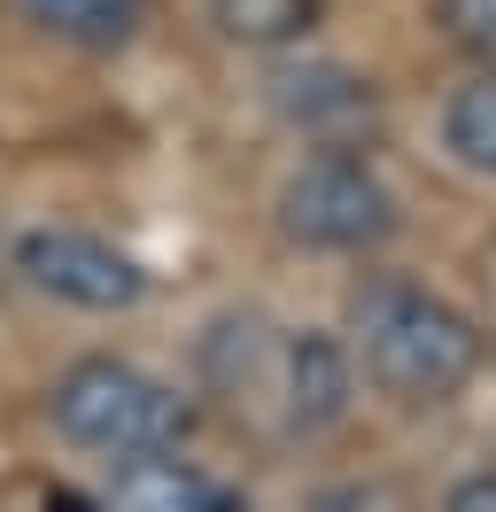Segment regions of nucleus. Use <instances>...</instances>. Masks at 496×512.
Here are the masks:
<instances>
[{"label": "nucleus", "mask_w": 496, "mask_h": 512, "mask_svg": "<svg viewBox=\"0 0 496 512\" xmlns=\"http://www.w3.org/2000/svg\"><path fill=\"white\" fill-rule=\"evenodd\" d=\"M349 357L396 404H450L481 373V326L450 295L396 280V272H372L349 288Z\"/></svg>", "instance_id": "obj_1"}, {"label": "nucleus", "mask_w": 496, "mask_h": 512, "mask_svg": "<svg viewBox=\"0 0 496 512\" xmlns=\"http://www.w3.org/2000/svg\"><path fill=\"white\" fill-rule=\"evenodd\" d=\"M47 412H55L62 443L93 450L109 466L140 458V450H179L194 435V404L171 381L124 365V357H78V365H62Z\"/></svg>", "instance_id": "obj_2"}, {"label": "nucleus", "mask_w": 496, "mask_h": 512, "mask_svg": "<svg viewBox=\"0 0 496 512\" xmlns=\"http://www.w3.org/2000/svg\"><path fill=\"white\" fill-rule=\"evenodd\" d=\"M279 233L318 256H365L396 233V194L357 148H318L279 179Z\"/></svg>", "instance_id": "obj_3"}, {"label": "nucleus", "mask_w": 496, "mask_h": 512, "mask_svg": "<svg viewBox=\"0 0 496 512\" xmlns=\"http://www.w3.org/2000/svg\"><path fill=\"white\" fill-rule=\"evenodd\" d=\"M16 272L39 295H55L70 311H93V319H117L132 303H148L140 256H124L117 241H101L86 225H39V233H24L16 241Z\"/></svg>", "instance_id": "obj_4"}, {"label": "nucleus", "mask_w": 496, "mask_h": 512, "mask_svg": "<svg viewBox=\"0 0 496 512\" xmlns=\"http://www.w3.org/2000/svg\"><path fill=\"white\" fill-rule=\"evenodd\" d=\"M279 419H287V435H326L349 419V350L334 334L279 342Z\"/></svg>", "instance_id": "obj_5"}, {"label": "nucleus", "mask_w": 496, "mask_h": 512, "mask_svg": "<svg viewBox=\"0 0 496 512\" xmlns=\"http://www.w3.org/2000/svg\"><path fill=\"white\" fill-rule=\"evenodd\" d=\"M109 512H248V505L179 450H140V458H117Z\"/></svg>", "instance_id": "obj_6"}, {"label": "nucleus", "mask_w": 496, "mask_h": 512, "mask_svg": "<svg viewBox=\"0 0 496 512\" xmlns=\"http://www.w3.org/2000/svg\"><path fill=\"white\" fill-rule=\"evenodd\" d=\"M24 32L78 47V55H124L140 24H148V0H0Z\"/></svg>", "instance_id": "obj_7"}, {"label": "nucleus", "mask_w": 496, "mask_h": 512, "mask_svg": "<svg viewBox=\"0 0 496 512\" xmlns=\"http://www.w3.org/2000/svg\"><path fill=\"white\" fill-rule=\"evenodd\" d=\"M272 101H279L287 125H334V117H365L372 86H365V78H349V70H334V63H318V70H279Z\"/></svg>", "instance_id": "obj_8"}, {"label": "nucleus", "mask_w": 496, "mask_h": 512, "mask_svg": "<svg viewBox=\"0 0 496 512\" xmlns=\"http://www.w3.org/2000/svg\"><path fill=\"white\" fill-rule=\"evenodd\" d=\"M442 148H450L465 171L496 179V70H473L458 94L442 101Z\"/></svg>", "instance_id": "obj_9"}, {"label": "nucleus", "mask_w": 496, "mask_h": 512, "mask_svg": "<svg viewBox=\"0 0 496 512\" xmlns=\"http://www.w3.org/2000/svg\"><path fill=\"white\" fill-rule=\"evenodd\" d=\"M210 24L233 47H295L318 24V0H210Z\"/></svg>", "instance_id": "obj_10"}, {"label": "nucleus", "mask_w": 496, "mask_h": 512, "mask_svg": "<svg viewBox=\"0 0 496 512\" xmlns=\"http://www.w3.org/2000/svg\"><path fill=\"white\" fill-rule=\"evenodd\" d=\"M434 24L473 70H496V0H434Z\"/></svg>", "instance_id": "obj_11"}, {"label": "nucleus", "mask_w": 496, "mask_h": 512, "mask_svg": "<svg viewBox=\"0 0 496 512\" xmlns=\"http://www.w3.org/2000/svg\"><path fill=\"white\" fill-rule=\"evenodd\" d=\"M442 512H496V474L481 466V474L450 481V497H442Z\"/></svg>", "instance_id": "obj_12"}, {"label": "nucleus", "mask_w": 496, "mask_h": 512, "mask_svg": "<svg viewBox=\"0 0 496 512\" xmlns=\"http://www.w3.org/2000/svg\"><path fill=\"white\" fill-rule=\"evenodd\" d=\"M39 512H109V505H93L86 489H47V505Z\"/></svg>", "instance_id": "obj_13"}]
</instances>
